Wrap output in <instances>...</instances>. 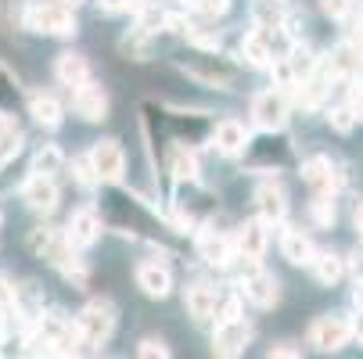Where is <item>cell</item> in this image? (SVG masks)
I'll return each instance as SVG.
<instances>
[{
  "label": "cell",
  "mask_w": 363,
  "mask_h": 359,
  "mask_svg": "<svg viewBox=\"0 0 363 359\" xmlns=\"http://www.w3.org/2000/svg\"><path fill=\"white\" fill-rule=\"evenodd\" d=\"M26 108H29L33 122H36V126H43V130H58V126H62V119H65L62 101H58L55 93H43V90H36V93H29V97H26Z\"/></svg>",
  "instance_id": "cell-24"
},
{
  "label": "cell",
  "mask_w": 363,
  "mask_h": 359,
  "mask_svg": "<svg viewBox=\"0 0 363 359\" xmlns=\"http://www.w3.org/2000/svg\"><path fill=\"white\" fill-rule=\"evenodd\" d=\"M72 112L83 122H105L108 119V90L101 83H83L72 90Z\"/></svg>",
  "instance_id": "cell-17"
},
{
  "label": "cell",
  "mask_w": 363,
  "mask_h": 359,
  "mask_svg": "<svg viewBox=\"0 0 363 359\" xmlns=\"http://www.w3.org/2000/svg\"><path fill=\"white\" fill-rule=\"evenodd\" d=\"M270 76H274V86H277V90H291V86H295V72H291V65H288L284 58H274Z\"/></svg>",
  "instance_id": "cell-40"
},
{
  "label": "cell",
  "mask_w": 363,
  "mask_h": 359,
  "mask_svg": "<svg viewBox=\"0 0 363 359\" xmlns=\"http://www.w3.org/2000/svg\"><path fill=\"white\" fill-rule=\"evenodd\" d=\"M133 277H137V287L147 298H166L173 291V273H169L166 263H140Z\"/></svg>",
  "instance_id": "cell-25"
},
{
  "label": "cell",
  "mask_w": 363,
  "mask_h": 359,
  "mask_svg": "<svg viewBox=\"0 0 363 359\" xmlns=\"http://www.w3.org/2000/svg\"><path fill=\"white\" fill-rule=\"evenodd\" d=\"M352 338H359V345H363V309L352 317Z\"/></svg>",
  "instance_id": "cell-48"
},
{
  "label": "cell",
  "mask_w": 363,
  "mask_h": 359,
  "mask_svg": "<svg viewBox=\"0 0 363 359\" xmlns=\"http://www.w3.org/2000/svg\"><path fill=\"white\" fill-rule=\"evenodd\" d=\"M298 176H302V183L313 190V194H331L335 190V183L342 180L338 176V166L328 159V155H313V159H306L302 162V169H298Z\"/></svg>",
  "instance_id": "cell-22"
},
{
  "label": "cell",
  "mask_w": 363,
  "mask_h": 359,
  "mask_svg": "<svg viewBox=\"0 0 363 359\" xmlns=\"http://www.w3.org/2000/svg\"><path fill=\"white\" fill-rule=\"evenodd\" d=\"M356 43L363 47V11H359V18H356Z\"/></svg>",
  "instance_id": "cell-51"
},
{
  "label": "cell",
  "mask_w": 363,
  "mask_h": 359,
  "mask_svg": "<svg viewBox=\"0 0 363 359\" xmlns=\"http://www.w3.org/2000/svg\"><path fill=\"white\" fill-rule=\"evenodd\" d=\"M26 101V90H22V79L15 76V69L11 65H4L0 62V115H15L18 112V105Z\"/></svg>",
  "instance_id": "cell-30"
},
{
  "label": "cell",
  "mask_w": 363,
  "mask_h": 359,
  "mask_svg": "<svg viewBox=\"0 0 363 359\" xmlns=\"http://www.w3.org/2000/svg\"><path fill=\"white\" fill-rule=\"evenodd\" d=\"M101 230H105V220H101V212L94 209V205L72 209V216L65 223V237H69L72 248H94L101 241Z\"/></svg>",
  "instance_id": "cell-16"
},
{
  "label": "cell",
  "mask_w": 363,
  "mask_h": 359,
  "mask_svg": "<svg viewBox=\"0 0 363 359\" xmlns=\"http://www.w3.org/2000/svg\"><path fill=\"white\" fill-rule=\"evenodd\" d=\"M252 119H255L259 130L277 133L284 126V119H288V97H284V90H277V86L259 90L252 97Z\"/></svg>",
  "instance_id": "cell-12"
},
{
  "label": "cell",
  "mask_w": 363,
  "mask_h": 359,
  "mask_svg": "<svg viewBox=\"0 0 363 359\" xmlns=\"http://www.w3.org/2000/svg\"><path fill=\"white\" fill-rule=\"evenodd\" d=\"M26 248L36 255L40 263H50V266H58V270H69L72 263H79V259H76V248H72L69 237H65V230L43 227V223L26 234Z\"/></svg>",
  "instance_id": "cell-7"
},
{
  "label": "cell",
  "mask_w": 363,
  "mask_h": 359,
  "mask_svg": "<svg viewBox=\"0 0 363 359\" xmlns=\"http://www.w3.org/2000/svg\"><path fill=\"white\" fill-rule=\"evenodd\" d=\"M173 209H177L180 227H209L220 212V205H216V194L209 187H201L198 180H177Z\"/></svg>",
  "instance_id": "cell-4"
},
{
  "label": "cell",
  "mask_w": 363,
  "mask_h": 359,
  "mask_svg": "<svg viewBox=\"0 0 363 359\" xmlns=\"http://www.w3.org/2000/svg\"><path fill=\"white\" fill-rule=\"evenodd\" d=\"M328 65H331V72L335 76H352L359 65H363V47L356 43V40H345V43H338L331 55H328Z\"/></svg>",
  "instance_id": "cell-33"
},
{
  "label": "cell",
  "mask_w": 363,
  "mask_h": 359,
  "mask_svg": "<svg viewBox=\"0 0 363 359\" xmlns=\"http://www.w3.org/2000/svg\"><path fill=\"white\" fill-rule=\"evenodd\" d=\"M267 359H302V348L291 345V341H277V345L267 352Z\"/></svg>",
  "instance_id": "cell-45"
},
{
  "label": "cell",
  "mask_w": 363,
  "mask_h": 359,
  "mask_svg": "<svg viewBox=\"0 0 363 359\" xmlns=\"http://www.w3.org/2000/svg\"><path fill=\"white\" fill-rule=\"evenodd\" d=\"M309 345L317 352H342L352 338V320L342 313H320L313 324H309Z\"/></svg>",
  "instance_id": "cell-11"
},
{
  "label": "cell",
  "mask_w": 363,
  "mask_h": 359,
  "mask_svg": "<svg viewBox=\"0 0 363 359\" xmlns=\"http://www.w3.org/2000/svg\"><path fill=\"white\" fill-rule=\"evenodd\" d=\"M309 220L324 230L335 227V194H313V201H309Z\"/></svg>",
  "instance_id": "cell-37"
},
{
  "label": "cell",
  "mask_w": 363,
  "mask_h": 359,
  "mask_svg": "<svg viewBox=\"0 0 363 359\" xmlns=\"http://www.w3.org/2000/svg\"><path fill=\"white\" fill-rule=\"evenodd\" d=\"M144 0H97V8L105 15H119V11H137Z\"/></svg>",
  "instance_id": "cell-44"
},
{
  "label": "cell",
  "mask_w": 363,
  "mask_h": 359,
  "mask_svg": "<svg viewBox=\"0 0 363 359\" xmlns=\"http://www.w3.org/2000/svg\"><path fill=\"white\" fill-rule=\"evenodd\" d=\"M0 345H4V334H0Z\"/></svg>",
  "instance_id": "cell-55"
},
{
  "label": "cell",
  "mask_w": 363,
  "mask_h": 359,
  "mask_svg": "<svg viewBox=\"0 0 363 359\" xmlns=\"http://www.w3.org/2000/svg\"><path fill=\"white\" fill-rule=\"evenodd\" d=\"M241 166L245 169H259V173H277L281 166H288L291 159V144L284 137H274L263 130V137H248L245 151H241Z\"/></svg>",
  "instance_id": "cell-6"
},
{
  "label": "cell",
  "mask_w": 363,
  "mask_h": 359,
  "mask_svg": "<svg viewBox=\"0 0 363 359\" xmlns=\"http://www.w3.org/2000/svg\"><path fill=\"white\" fill-rule=\"evenodd\" d=\"M309 270H313V280L324 284V287H335L342 277H345V259L335 251H317L313 263H309Z\"/></svg>",
  "instance_id": "cell-31"
},
{
  "label": "cell",
  "mask_w": 363,
  "mask_h": 359,
  "mask_svg": "<svg viewBox=\"0 0 363 359\" xmlns=\"http://www.w3.org/2000/svg\"><path fill=\"white\" fill-rule=\"evenodd\" d=\"M238 259H241V255H238ZM241 295L252 305H259V309H270V305H277V298H281V284H277L274 273H267L259 263L241 259Z\"/></svg>",
  "instance_id": "cell-9"
},
{
  "label": "cell",
  "mask_w": 363,
  "mask_h": 359,
  "mask_svg": "<svg viewBox=\"0 0 363 359\" xmlns=\"http://www.w3.org/2000/svg\"><path fill=\"white\" fill-rule=\"evenodd\" d=\"M173 65L187 79L209 86V90H230L238 83V76H241V69L227 55H220V50H198V47H187L184 55H177Z\"/></svg>",
  "instance_id": "cell-2"
},
{
  "label": "cell",
  "mask_w": 363,
  "mask_h": 359,
  "mask_svg": "<svg viewBox=\"0 0 363 359\" xmlns=\"http://www.w3.org/2000/svg\"><path fill=\"white\" fill-rule=\"evenodd\" d=\"M29 166H33L29 151H15L11 159L0 162V194H8V190H15L18 183H26V180H29V176H26Z\"/></svg>",
  "instance_id": "cell-32"
},
{
  "label": "cell",
  "mask_w": 363,
  "mask_h": 359,
  "mask_svg": "<svg viewBox=\"0 0 363 359\" xmlns=\"http://www.w3.org/2000/svg\"><path fill=\"white\" fill-rule=\"evenodd\" d=\"M62 4H69V8H79V4H83V0H62Z\"/></svg>",
  "instance_id": "cell-53"
},
{
  "label": "cell",
  "mask_w": 363,
  "mask_h": 359,
  "mask_svg": "<svg viewBox=\"0 0 363 359\" xmlns=\"http://www.w3.org/2000/svg\"><path fill=\"white\" fill-rule=\"evenodd\" d=\"M320 11L331 18V22H342L352 15V0H320Z\"/></svg>",
  "instance_id": "cell-43"
},
{
  "label": "cell",
  "mask_w": 363,
  "mask_h": 359,
  "mask_svg": "<svg viewBox=\"0 0 363 359\" xmlns=\"http://www.w3.org/2000/svg\"><path fill=\"white\" fill-rule=\"evenodd\" d=\"M22 201H26V209L36 212V216H50L58 209V201H62V190H58V180L55 176H40L33 173L26 183H22Z\"/></svg>",
  "instance_id": "cell-15"
},
{
  "label": "cell",
  "mask_w": 363,
  "mask_h": 359,
  "mask_svg": "<svg viewBox=\"0 0 363 359\" xmlns=\"http://www.w3.org/2000/svg\"><path fill=\"white\" fill-rule=\"evenodd\" d=\"M137 359H169V348H166V341H159V338H144V341L137 345Z\"/></svg>",
  "instance_id": "cell-41"
},
{
  "label": "cell",
  "mask_w": 363,
  "mask_h": 359,
  "mask_svg": "<svg viewBox=\"0 0 363 359\" xmlns=\"http://www.w3.org/2000/svg\"><path fill=\"white\" fill-rule=\"evenodd\" d=\"M194 251H198V259L209 263V266H230L234 263V234H223L209 223V227L198 230Z\"/></svg>",
  "instance_id": "cell-13"
},
{
  "label": "cell",
  "mask_w": 363,
  "mask_h": 359,
  "mask_svg": "<svg viewBox=\"0 0 363 359\" xmlns=\"http://www.w3.org/2000/svg\"><path fill=\"white\" fill-rule=\"evenodd\" d=\"M65 166H69V159H65V151L58 144H40L33 151V173H40V176H55L58 180V173Z\"/></svg>",
  "instance_id": "cell-34"
},
{
  "label": "cell",
  "mask_w": 363,
  "mask_h": 359,
  "mask_svg": "<svg viewBox=\"0 0 363 359\" xmlns=\"http://www.w3.org/2000/svg\"><path fill=\"white\" fill-rule=\"evenodd\" d=\"M281 255L291 266H309L317 248H313V241H309V234H302L298 227H284L281 230Z\"/></svg>",
  "instance_id": "cell-27"
},
{
  "label": "cell",
  "mask_w": 363,
  "mask_h": 359,
  "mask_svg": "<svg viewBox=\"0 0 363 359\" xmlns=\"http://www.w3.org/2000/svg\"><path fill=\"white\" fill-rule=\"evenodd\" d=\"M284 62L291 65V72H295V86L309 76V72H313L317 69V55H313V50H309V43H302V40H291V47H288V55H284Z\"/></svg>",
  "instance_id": "cell-35"
},
{
  "label": "cell",
  "mask_w": 363,
  "mask_h": 359,
  "mask_svg": "<svg viewBox=\"0 0 363 359\" xmlns=\"http://www.w3.org/2000/svg\"><path fill=\"white\" fill-rule=\"evenodd\" d=\"M352 277H356V284H363V255H356V263H352Z\"/></svg>",
  "instance_id": "cell-50"
},
{
  "label": "cell",
  "mask_w": 363,
  "mask_h": 359,
  "mask_svg": "<svg viewBox=\"0 0 363 359\" xmlns=\"http://www.w3.org/2000/svg\"><path fill=\"white\" fill-rule=\"evenodd\" d=\"M15 305V287L8 284V277H0V309H11Z\"/></svg>",
  "instance_id": "cell-47"
},
{
  "label": "cell",
  "mask_w": 363,
  "mask_h": 359,
  "mask_svg": "<svg viewBox=\"0 0 363 359\" xmlns=\"http://www.w3.org/2000/svg\"><path fill=\"white\" fill-rule=\"evenodd\" d=\"M248 126L241 122V119H220L216 126H213V137H209V144L216 147V155H223V159H238L241 151H245V144H248Z\"/></svg>",
  "instance_id": "cell-20"
},
{
  "label": "cell",
  "mask_w": 363,
  "mask_h": 359,
  "mask_svg": "<svg viewBox=\"0 0 363 359\" xmlns=\"http://www.w3.org/2000/svg\"><path fill=\"white\" fill-rule=\"evenodd\" d=\"M349 108H352L356 122H363V83H359V86H352V93H349Z\"/></svg>",
  "instance_id": "cell-46"
},
{
  "label": "cell",
  "mask_w": 363,
  "mask_h": 359,
  "mask_svg": "<svg viewBox=\"0 0 363 359\" xmlns=\"http://www.w3.org/2000/svg\"><path fill=\"white\" fill-rule=\"evenodd\" d=\"M22 144H26L22 130H18V126L8 119V115H0V162L11 159L15 151H22Z\"/></svg>",
  "instance_id": "cell-36"
},
{
  "label": "cell",
  "mask_w": 363,
  "mask_h": 359,
  "mask_svg": "<svg viewBox=\"0 0 363 359\" xmlns=\"http://www.w3.org/2000/svg\"><path fill=\"white\" fill-rule=\"evenodd\" d=\"M187 11H194L198 18H223L230 11V0H184Z\"/></svg>",
  "instance_id": "cell-38"
},
{
  "label": "cell",
  "mask_w": 363,
  "mask_h": 359,
  "mask_svg": "<svg viewBox=\"0 0 363 359\" xmlns=\"http://www.w3.org/2000/svg\"><path fill=\"white\" fill-rule=\"evenodd\" d=\"M352 223H356V234L363 237V201L356 205V212H352Z\"/></svg>",
  "instance_id": "cell-49"
},
{
  "label": "cell",
  "mask_w": 363,
  "mask_h": 359,
  "mask_svg": "<svg viewBox=\"0 0 363 359\" xmlns=\"http://www.w3.org/2000/svg\"><path fill=\"white\" fill-rule=\"evenodd\" d=\"M328 122H331L338 133H349V130L356 126V115H352V108H349V105H338V108H331Z\"/></svg>",
  "instance_id": "cell-42"
},
{
  "label": "cell",
  "mask_w": 363,
  "mask_h": 359,
  "mask_svg": "<svg viewBox=\"0 0 363 359\" xmlns=\"http://www.w3.org/2000/svg\"><path fill=\"white\" fill-rule=\"evenodd\" d=\"M267 244H270V230H267V223L263 220H245L241 227H238V234H234V255H241V259H252V263H259L267 255Z\"/></svg>",
  "instance_id": "cell-19"
},
{
  "label": "cell",
  "mask_w": 363,
  "mask_h": 359,
  "mask_svg": "<svg viewBox=\"0 0 363 359\" xmlns=\"http://www.w3.org/2000/svg\"><path fill=\"white\" fill-rule=\"evenodd\" d=\"M0 359H4V355H0Z\"/></svg>",
  "instance_id": "cell-56"
},
{
  "label": "cell",
  "mask_w": 363,
  "mask_h": 359,
  "mask_svg": "<svg viewBox=\"0 0 363 359\" xmlns=\"http://www.w3.org/2000/svg\"><path fill=\"white\" fill-rule=\"evenodd\" d=\"M72 180H76L79 187H97V173H94V166H90L86 155L72 159Z\"/></svg>",
  "instance_id": "cell-39"
},
{
  "label": "cell",
  "mask_w": 363,
  "mask_h": 359,
  "mask_svg": "<svg viewBox=\"0 0 363 359\" xmlns=\"http://www.w3.org/2000/svg\"><path fill=\"white\" fill-rule=\"evenodd\" d=\"M55 79L69 90L83 86L94 79V69H90V58L79 55V50H62V55L55 58Z\"/></svg>",
  "instance_id": "cell-23"
},
{
  "label": "cell",
  "mask_w": 363,
  "mask_h": 359,
  "mask_svg": "<svg viewBox=\"0 0 363 359\" xmlns=\"http://www.w3.org/2000/svg\"><path fill=\"white\" fill-rule=\"evenodd\" d=\"M252 201H255V216L263 220L267 227H270V223H284V216H288V194H284L281 183L263 180V183L255 187Z\"/></svg>",
  "instance_id": "cell-18"
},
{
  "label": "cell",
  "mask_w": 363,
  "mask_h": 359,
  "mask_svg": "<svg viewBox=\"0 0 363 359\" xmlns=\"http://www.w3.org/2000/svg\"><path fill=\"white\" fill-rule=\"evenodd\" d=\"M76 331L83 341L90 345H101V341H108L112 331H116V305L108 298H94L83 305V313L76 317Z\"/></svg>",
  "instance_id": "cell-8"
},
{
  "label": "cell",
  "mask_w": 363,
  "mask_h": 359,
  "mask_svg": "<svg viewBox=\"0 0 363 359\" xmlns=\"http://www.w3.org/2000/svg\"><path fill=\"white\" fill-rule=\"evenodd\" d=\"M86 159L97 173V183H123L126 176V151L116 137H101L94 140V147L86 151Z\"/></svg>",
  "instance_id": "cell-10"
},
{
  "label": "cell",
  "mask_w": 363,
  "mask_h": 359,
  "mask_svg": "<svg viewBox=\"0 0 363 359\" xmlns=\"http://www.w3.org/2000/svg\"><path fill=\"white\" fill-rule=\"evenodd\" d=\"M97 212L126 237H162V223L147 205L119 183H105V194L97 198Z\"/></svg>",
  "instance_id": "cell-1"
},
{
  "label": "cell",
  "mask_w": 363,
  "mask_h": 359,
  "mask_svg": "<svg viewBox=\"0 0 363 359\" xmlns=\"http://www.w3.org/2000/svg\"><path fill=\"white\" fill-rule=\"evenodd\" d=\"M26 29H33L40 36H55V40H72L79 33L76 8L62 4V0H29Z\"/></svg>",
  "instance_id": "cell-5"
},
{
  "label": "cell",
  "mask_w": 363,
  "mask_h": 359,
  "mask_svg": "<svg viewBox=\"0 0 363 359\" xmlns=\"http://www.w3.org/2000/svg\"><path fill=\"white\" fill-rule=\"evenodd\" d=\"M352 298H356V305L363 309V284H356V291H352Z\"/></svg>",
  "instance_id": "cell-52"
},
{
  "label": "cell",
  "mask_w": 363,
  "mask_h": 359,
  "mask_svg": "<svg viewBox=\"0 0 363 359\" xmlns=\"http://www.w3.org/2000/svg\"><path fill=\"white\" fill-rule=\"evenodd\" d=\"M248 338H252V327H248L245 317L220 320V327L213 334V355L216 359H241L245 348H248Z\"/></svg>",
  "instance_id": "cell-14"
},
{
  "label": "cell",
  "mask_w": 363,
  "mask_h": 359,
  "mask_svg": "<svg viewBox=\"0 0 363 359\" xmlns=\"http://www.w3.org/2000/svg\"><path fill=\"white\" fill-rule=\"evenodd\" d=\"M0 227H4V212H0Z\"/></svg>",
  "instance_id": "cell-54"
},
{
  "label": "cell",
  "mask_w": 363,
  "mask_h": 359,
  "mask_svg": "<svg viewBox=\"0 0 363 359\" xmlns=\"http://www.w3.org/2000/svg\"><path fill=\"white\" fill-rule=\"evenodd\" d=\"M248 15H252V25L255 29H267V33H281L288 25V18H291L284 0H252Z\"/></svg>",
  "instance_id": "cell-26"
},
{
  "label": "cell",
  "mask_w": 363,
  "mask_h": 359,
  "mask_svg": "<svg viewBox=\"0 0 363 359\" xmlns=\"http://www.w3.org/2000/svg\"><path fill=\"white\" fill-rule=\"evenodd\" d=\"M119 55H123L126 62H151V55H155V36L144 33L140 25H130V29L119 36Z\"/></svg>",
  "instance_id": "cell-29"
},
{
  "label": "cell",
  "mask_w": 363,
  "mask_h": 359,
  "mask_svg": "<svg viewBox=\"0 0 363 359\" xmlns=\"http://www.w3.org/2000/svg\"><path fill=\"white\" fill-rule=\"evenodd\" d=\"M274 36L277 33H267V29H248L241 36V58L248 69H270L274 65Z\"/></svg>",
  "instance_id": "cell-21"
},
{
  "label": "cell",
  "mask_w": 363,
  "mask_h": 359,
  "mask_svg": "<svg viewBox=\"0 0 363 359\" xmlns=\"http://www.w3.org/2000/svg\"><path fill=\"white\" fill-rule=\"evenodd\" d=\"M184 305H187L191 320H198V324L213 320V317H216V287H213V284H205V280L191 284L187 295H184Z\"/></svg>",
  "instance_id": "cell-28"
},
{
  "label": "cell",
  "mask_w": 363,
  "mask_h": 359,
  "mask_svg": "<svg viewBox=\"0 0 363 359\" xmlns=\"http://www.w3.org/2000/svg\"><path fill=\"white\" fill-rule=\"evenodd\" d=\"M213 112L205 108H180V105H166V137L180 147H191L198 151L201 144H209L213 137Z\"/></svg>",
  "instance_id": "cell-3"
}]
</instances>
